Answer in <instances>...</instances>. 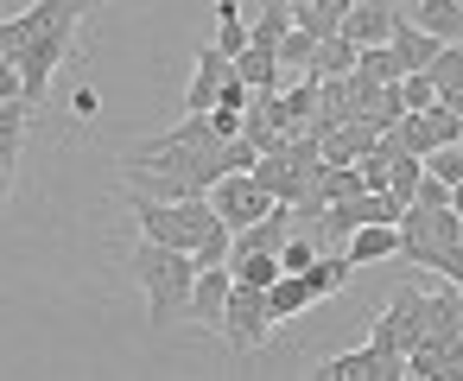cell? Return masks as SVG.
Instances as JSON below:
<instances>
[{"instance_id": "1", "label": "cell", "mask_w": 463, "mask_h": 381, "mask_svg": "<svg viewBox=\"0 0 463 381\" xmlns=\"http://www.w3.org/2000/svg\"><path fill=\"white\" fill-rule=\"evenodd\" d=\"M128 273H134V286L146 292V318H153V324L184 318L191 286H197V254H191V248H165V242H146V235H140V248L128 254Z\"/></svg>"}, {"instance_id": "2", "label": "cell", "mask_w": 463, "mask_h": 381, "mask_svg": "<svg viewBox=\"0 0 463 381\" xmlns=\"http://www.w3.org/2000/svg\"><path fill=\"white\" fill-rule=\"evenodd\" d=\"M83 20H90V14H64V20H58V26H45L26 52H14V64H20V77H26V102H33V109L45 102V83H52V77H58V64L71 58V45H77V26H83Z\"/></svg>"}, {"instance_id": "3", "label": "cell", "mask_w": 463, "mask_h": 381, "mask_svg": "<svg viewBox=\"0 0 463 381\" xmlns=\"http://www.w3.org/2000/svg\"><path fill=\"white\" fill-rule=\"evenodd\" d=\"M273 305H267V286H241L235 280V292H229V311H222V337H229V349L235 356H260V343L273 337Z\"/></svg>"}, {"instance_id": "4", "label": "cell", "mask_w": 463, "mask_h": 381, "mask_svg": "<svg viewBox=\"0 0 463 381\" xmlns=\"http://www.w3.org/2000/svg\"><path fill=\"white\" fill-rule=\"evenodd\" d=\"M210 210H216L229 229H248V223L273 216V210H279V197H273L254 172H222V178L210 185Z\"/></svg>"}, {"instance_id": "5", "label": "cell", "mask_w": 463, "mask_h": 381, "mask_svg": "<svg viewBox=\"0 0 463 381\" xmlns=\"http://www.w3.org/2000/svg\"><path fill=\"white\" fill-rule=\"evenodd\" d=\"M229 77H235V58H229L216 39H203V45H197V71H191V83H184V115H210Z\"/></svg>"}, {"instance_id": "6", "label": "cell", "mask_w": 463, "mask_h": 381, "mask_svg": "<svg viewBox=\"0 0 463 381\" xmlns=\"http://www.w3.org/2000/svg\"><path fill=\"white\" fill-rule=\"evenodd\" d=\"M229 292H235V273H229V261H222V267H197V286H191V305H184V318H191V324H203V330H222Z\"/></svg>"}, {"instance_id": "7", "label": "cell", "mask_w": 463, "mask_h": 381, "mask_svg": "<svg viewBox=\"0 0 463 381\" xmlns=\"http://www.w3.org/2000/svg\"><path fill=\"white\" fill-rule=\"evenodd\" d=\"M400 20H406L400 0H355L349 20H343V39H355V45H387Z\"/></svg>"}, {"instance_id": "8", "label": "cell", "mask_w": 463, "mask_h": 381, "mask_svg": "<svg viewBox=\"0 0 463 381\" xmlns=\"http://www.w3.org/2000/svg\"><path fill=\"white\" fill-rule=\"evenodd\" d=\"M387 318H393V330H400V349L425 343V330H431V292H419V286H393Z\"/></svg>"}, {"instance_id": "9", "label": "cell", "mask_w": 463, "mask_h": 381, "mask_svg": "<svg viewBox=\"0 0 463 381\" xmlns=\"http://www.w3.org/2000/svg\"><path fill=\"white\" fill-rule=\"evenodd\" d=\"M343 254H349L355 267H374V261H393V254H400V223H362V229H349V242H343Z\"/></svg>"}, {"instance_id": "10", "label": "cell", "mask_w": 463, "mask_h": 381, "mask_svg": "<svg viewBox=\"0 0 463 381\" xmlns=\"http://www.w3.org/2000/svg\"><path fill=\"white\" fill-rule=\"evenodd\" d=\"M419 33H431L438 45L463 39V0H412V14H406Z\"/></svg>"}, {"instance_id": "11", "label": "cell", "mask_w": 463, "mask_h": 381, "mask_svg": "<svg viewBox=\"0 0 463 381\" xmlns=\"http://www.w3.org/2000/svg\"><path fill=\"white\" fill-rule=\"evenodd\" d=\"M235 77L248 90H279V45L273 39H248V52H235Z\"/></svg>"}, {"instance_id": "12", "label": "cell", "mask_w": 463, "mask_h": 381, "mask_svg": "<svg viewBox=\"0 0 463 381\" xmlns=\"http://www.w3.org/2000/svg\"><path fill=\"white\" fill-rule=\"evenodd\" d=\"M311 381H374V349H343V356H324L311 368Z\"/></svg>"}, {"instance_id": "13", "label": "cell", "mask_w": 463, "mask_h": 381, "mask_svg": "<svg viewBox=\"0 0 463 381\" xmlns=\"http://www.w3.org/2000/svg\"><path fill=\"white\" fill-rule=\"evenodd\" d=\"M33 102L20 96V102H0V159H14L20 166V147H26V128H33Z\"/></svg>"}, {"instance_id": "14", "label": "cell", "mask_w": 463, "mask_h": 381, "mask_svg": "<svg viewBox=\"0 0 463 381\" xmlns=\"http://www.w3.org/2000/svg\"><path fill=\"white\" fill-rule=\"evenodd\" d=\"M349 7H355V0H305V7H298V26H305L311 39H330V33H343Z\"/></svg>"}, {"instance_id": "15", "label": "cell", "mask_w": 463, "mask_h": 381, "mask_svg": "<svg viewBox=\"0 0 463 381\" xmlns=\"http://www.w3.org/2000/svg\"><path fill=\"white\" fill-rule=\"evenodd\" d=\"M387 45H393V52H400V64H406V71H425V64H431V58H438V39H431V33H419V26H412V20H400V26H393V39H387Z\"/></svg>"}, {"instance_id": "16", "label": "cell", "mask_w": 463, "mask_h": 381, "mask_svg": "<svg viewBox=\"0 0 463 381\" xmlns=\"http://www.w3.org/2000/svg\"><path fill=\"white\" fill-rule=\"evenodd\" d=\"M355 58H362V45H355V39H343V33H330V39H317L311 71H317V77H349V71H355Z\"/></svg>"}, {"instance_id": "17", "label": "cell", "mask_w": 463, "mask_h": 381, "mask_svg": "<svg viewBox=\"0 0 463 381\" xmlns=\"http://www.w3.org/2000/svg\"><path fill=\"white\" fill-rule=\"evenodd\" d=\"M349 273H355V261H349V254H317V267L305 273L311 305H317V299H330V292H343V286H349Z\"/></svg>"}, {"instance_id": "18", "label": "cell", "mask_w": 463, "mask_h": 381, "mask_svg": "<svg viewBox=\"0 0 463 381\" xmlns=\"http://www.w3.org/2000/svg\"><path fill=\"white\" fill-rule=\"evenodd\" d=\"M267 305H273L279 324L298 318V311H311V286H305V273H279V280L267 286Z\"/></svg>"}, {"instance_id": "19", "label": "cell", "mask_w": 463, "mask_h": 381, "mask_svg": "<svg viewBox=\"0 0 463 381\" xmlns=\"http://www.w3.org/2000/svg\"><path fill=\"white\" fill-rule=\"evenodd\" d=\"M248 39H254V26L241 14V0H216V45L235 58V52H248Z\"/></svg>"}, {"instance_id": "20", "label": "cell", "mask_w": 463, "mask_h": 381, "mask_svg": "<svg viewBox=\"0 0 463 381\" xmlns=\"http://www.w3.org/2000/svg\"><path fill=\"white\" fill-rule=\"evenodd\" d=\"M229 273H235L241 286H273L286 267H279V248H254V254H235V261H229Z\"/></svg>"}, {"instance_id": "21", "label": "cell", "mask_w": 463, "mask_h": 381, "mask_svg": "<svg viewBox=\"0 0 463 381\" xmlns=\"http://www.w3.org/2000/svg\"><path fill=\"white\" fill-rule=\"evenodd\" d=\"M324 204H336V197H362L368 185H362V166H324L317 172V185H311Z\"/></svg>"}, {"instance_id": "22", "label": "cell", "mask_w": 463, "mask_h": 381, "mask_svg": "<svg viewBox=\"0 0 463 381\" xmlns=\"http://www.w3.org/2000/svg\"><path fill=\"white\" fill-rule=\"evenodd\" d=\"M355 71H368L374 83H400V77H406V64H400V52H393V45H362Z\"/></svg>"}, {"instance_id": "23", "label": "cell", "mask_w": 463, "mask_h": 381, "mask_svg": "<svg viewBox=\"0 0 463 381\" xmlns=\"http://www.w3.org/2000/svg\"><path fill=\"white\" fill-rule=\"evenodd\" d=\"M425 159V172L431 178H444V185H463V140H450V147H431V153H419Z\"/></svg>"}, {"instance_id": "24", "label": "cell", "mask_w": 463, "mask_h": 381, "mask_svg": "<svg viewBox=\"0 0 463 381\" xmlns=\"http://www.w3.org/2000/svg\"><path fill=\"white\" fill-rule=\"evenodd\" d=\"M425 77H431L438 90H450V83H463V39H450V45H438V58L425 64Z\"/></svg>"}, {"instance_id": "25", "label": "cell", "mask_w": 463, "mask_h": 381, "mask_svg": "<svg viewBox=\"0 0 463 381\" xmlns=\"http://www.w3.org/2000/svg\"><path fill=\"white\" fill-rule=\"evenodd\" d=\"M279 267L286 273H311L317 267V235H286L279 242Z\"/></svg>"}, {"instance_id": "26", "label": "cell", "mask_w": 463, "mask_h": 381, "mask_svg": "<svg viewBox=\"0 0 463 381\" xmlns=\"http://www.w3.org/2000/svg\"><path fill=\"white\" fill-rule=\"evenodd\" d=\"M311 58H317V39H311L305 26H292V33L279 39V64H305V71H311Z\"/></svg>"}, {"instance_id": "27", "label": "cell", "mask_w": 463, "mask_h": 381, "mask_svg": "<svg viewBox=\"0 0 463 381\" xmlns=\"http://www.w3.org/2000/svg\"><path fill=\"white\" fill-rule=\"evenodd\" d=\"M400 96H406V109L419 115V109H431V102H438V83H431L425 71H406V77H400Z\"/></svg>"}, {"instance_id": "28", "label": "cell", "mask_w": 463, "mask_h": 381, "mask_svg": "<svg viewBox=\"0 0 463 381\" xmlns=\"http://www.w3.org/2000/svg\"><path fill=\"white\" fill-rule=\"evenodd\" d=\"M412 204H419V210H444V204H450V185L425 172V178H419V191H412Z\"/></svg>"}, {"instance_id": "29", "label": "cell", "mask_w": 463, "mask_h": 381, "mask_svg": "<svg viewBox=\"0 0 463 381\" xmlns=\"http://www.w3.org/2000/svg\"><path fill=\"white\" fill-rule=\"evenodd\" d=\"M71 109H77V121H96V109H102V102H96V90H77V96H71Z\"/></svg>"}, {"instance_id": "30", "label": "cell", "mask_w": 463, "mask_h": 381, "mask_svg": "<svg viewBox=\"0 0 463 381\" xmlns=\"http://www.w3.org/2000/svg\"><path fill=\"white\" fill-rule=\"evenodd\" d=\"M438 102H444L450 115H463V83H450V90H438Z\"/></svg>"}, {"instance_id": "31", "label": "cell", "mask_w": 463, "mask_h": 381, "mask_svg": "<svg viewBox=\"0 0 463 381\" xmlns=\"http://www.w3.org/2000/svg\"><path fill=\"white\" fill-rule=\"evenodd\" d=\"M450 210H457V216H463V185H450Z\"/></svg>"}, {"instance_id": "32", "label": "cell", "mask_w": 463, "mask_h": 381, "mask_svg": "<svg viewBox=\"0 0 463 381\" xmlns=\"http://www.w3.org/2000/svg\"><path fill=\"white\" fill-rule=\"evenodd\" d=\"M0 52H7V26H0Z\"/></svg>"}, {"instance_id": "33", "label": "cell", "mask_w": 463, "mask_h": 381, "mask_svg": "<svg viewBox=\"0 0 463 381\" xmlns=\"http://www.w3.org/2000/svg\"><path fill=\"white\" fill-rule=\"evenodd\" d=\"M90 7H109V0H90Z\"/></svg>"}]
</instances>
